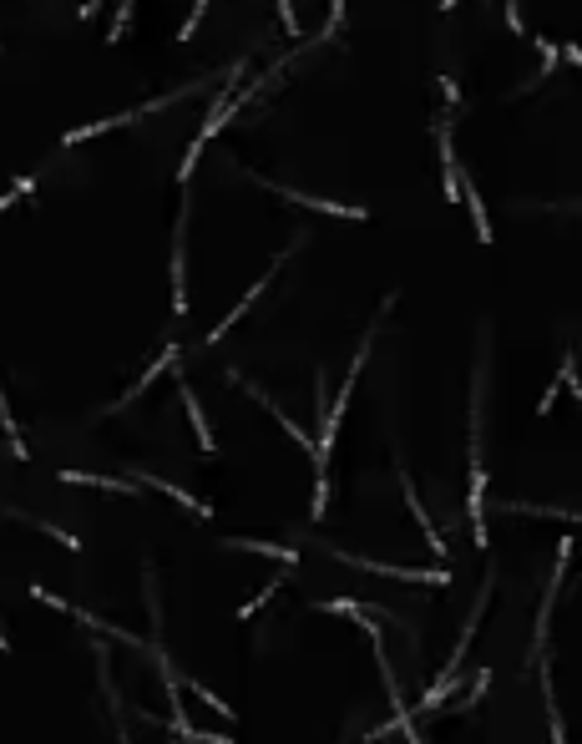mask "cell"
Here are the masks:
<instances>
[{
    "instance_id": "4fadbf2b",
    "label": "cell",
    "mask_w": 582,
    "mask_h": 744,
    "mask_svg": "<svg viewBox=\"0 0 582 744\" xmlns=\"http://www.w3.org/2000/svg\"><path fill=\"white\" fill-rule=\"evenodd\" d=\"M542 704H547V729H552V744H567V729H562V714H557V699H552V674H547V658H542Z\"/></svg>"
},
{
    "instance_id": "6da1fadb",
    "label": "cell",
    "mask_w": 582,
    "mask_h": 744,
    "mask_svg": "<svg viewBox=\"0 0 582 744\" xmlns=\"http://www.w3.org/2000/svg\"><path fill=\"white\" fill-rule=\"evenodd\" d=\"M340 562H350V567H365V572H385V577H400V583H431V588H441V583H451V572L446 567H436V572H421V567H395V562H370V557H355V552H335Z\"/></svg>"
},
{
    "instance_id": "30bf717a",
    "label": "cell",
    "mask_w": 582,
    "mask_h": 744,
    "mask_svg": "<svg viewBox=\"0 0 582 744\" xmlns=\"http://www.w3.org/2000/svg\"><path fill=\"white\" fill-rule=\"evenodd\" d=\"M228 547H233V552H259V557H279L284 567H299V552H294V547H279V542H254V537H233Z\"/></svg>"
},
{
    "instance_id": "3957f363",
    "label": "cell",
    "mask_w": 582,
    "mask_h": 744,
    "mask_svg": "<svg viewBox=\"0 0 582 744\" xmlns=\"http://www.w3.org/2000/svg\"><path fill=\"white\" fill-rule=\"evenodd\" d=\"M269 193H279L284 203H294V208H309V213H324V218H370V208H345V203H329V198H309V193H299V188H279V183H264Z\"/></svg>"
},
{
    "instance_id": "8fae6325",
    "label": "cell",
    "mask_w": 582,
    "mask_h": 744,
    "mask_svg": "<svg viewBox=\"0 0 582 744\" xmlns=\"http://www.w3.org/2000/svg\"><path fill=\"white\" fill-rule=\"evenodd\" d=\"M0 517H16V522H26V527H36V532H46V537H56V542H61L66 552H76V547H81V542H76L71 532H61L56 522H41V517H31V512H16V507H0Z\"/></svg>"
},
{
    "instance_id": "7402d4cb",
    "label": "cell",
    "mask_w": 582,
    "mask_h": 744,
    "mask_svg": "<svg viewBox=\"0 0 582 744\" xmlns=\"http://www.w3.org/2000/svg\"><path fill=\"white\" fill-rule=\"evenodd\" d=\"M502 11H507V26H512V31L522 36V31H527V26H522V0H507V6H502Z\"/></svg>"
},
{
    "instance_id": "ac0fdd59",
    "label": "cell",
    "mask_w": 582,
    "mask_h": 744,
    "mask_svg": "<svg viewBox=\"0 0 582 744\" xmlns=\"http://www.w3.org/2000/svg\"><path fill=\"white\" fill-rule=\"evenodd\" d=\"M31 188H36V173H31V178H21L16 188H6V193H0V213H6V208H16V203H21Z\"/></svg>"
},
{
    "instance_id": "2e32d148",
    "label": "cell",
    "mask_w": 582,
    "mask_h": 744,
    "mask_svg": "<svg viewBox=\"0 0 582 744\" xmlns=\"http://www.w3.org/2000/svg\"><path fill=\"white\" fill-rule=\"evenodd\" d=\"M61 481L71 486H102V491H132L137 481H117V476H92V471H61Z\"/></svg>"
},
{
    "instance_id": "cb8c5ba5",
    "label": "cell",
    "mask_w": 582,
    "mask_h": 744,
    "mask_svg": "<svg viewBox=\"0 0 582 744\" xmlns=\"http://www.w3.org/2000/svg\"><path fill=\"white\" fill-rule=\"evenodd\" d=\"M0 648H11V638H6V633H0Z\"/></svg>"
},
{
    "instance_id": "277c9868",
    "label": "cell",
    "mask_w": 582,
    "mask_h": 744,
    "mask_svg": "<svg viewBox=\"0 0 582 744\" xmlns=\"http://www.w3.org/2000/svg\"><path fill=\"white\" fill-rule=\"evenodd\" d=\"M294 248H299V243H289V248H279V259H274V269H269V274H264V279H259V284H254V289H248V294H243V299H238V309H233V314H228V319H223V324H213V329H208V345H218V340H223V335H228V329H233V324H238V319H243V314H248V304H254V299H259V294H264V289H269V279H274V274H279V264H284V259H289V254H294Z\"/></svg>"
},
{
    "instance_id": "8992f818",
    "label": "cell",
    "mask_w": 582,
    "mask_h": 744,
    "mask_svg": "<svg viewBox=\"0 0 582 744\" xmlns=\"http://www.w3.org/2000/svg\"><path fill=\"white\" fill-rule=\"evenodd\" d=\"M400 491H405V507H410V517H415V527L426 532V542H431V552L436 557H446V542H441V532L431 527V517H426V507H421V496H415V486H410V476L400 471Z\"/></svg>"
},
{
    "instance_id": "44dd1931",
    "label": "cell",
    "mask_w": 582,
    "mask_h": 744,
    "mask_svg": "<svg viewBox=\"0 0 582 744\" xmlns=\"http://www.w3.org/2000/svg\"><path fill=\"white\" fill-rule=\"evenodd\" d=\"M279 21H284V31H289V36H299V16H294V0H279Z\"/></svg>"
},
{
    "instance_id": "ba28073f",
    "label": "cell",
    "mask_w": 582,
    "mask_h": 744,
    "mask_svg": "<svg viewBox=\"0 0 582 744\" xmlns=\"http://www.w3.org/2000/svg\"><path fill=\"white\" fill-rule=\"evenodd\" d=\"M178 390H183V405H188V421H193V431H198V446L213 456V451H218V436L208 431V416H203V405H198L193 385H188V380H178Z\"/></svg>"
},
{
    "instance_id": "7c38bea8",
    "label": "cell",
    "mask_w": 582,
    "mask_h": 744,
    "mask_svg": "<svg viewBox=\"0 0 582 744\" xmlns=\"http://www.w3.org/2000/svg\"><path fill=\"white\" fill-rule=\"evenodd\" d=\"M461 198H466V208H471V218H476V238L481 243H491V218H486V203H481V193L471 188V178L461 173Z\"/></svg>"
},
{
    "instance_id": "52a82bcc",
    "label": "cell",
    "mask_w": 582,
    "mask_h": 744,
    "mask_svg": "<svg viewBox=\"0 0 582 744\" xmlns=\"http://www.w3.org/2000/svg\"><path fill=\"white\" fill-rule=\"evenodd\" d=\"M436 142H441V173H446V198L461 203V162H456V147H451V127L441 122L436 127Z\"/></svg>"
},
{
    "instance_id": "7a4b0ae2",
    "label": "cell",
    "mask_w": 582,
    "mask_h": 744,
    "mask_svg": "<svg viewBox=\"0 0 582 744\" xmlns=\"http://www.w3.org/2000/svg\"><path fill=\"white\" fill-rule=\"evenodd\" d=\"M188 208H178V233H173V314H188Z\"/></svg>"
},
{
    "instance_id": "5b68a950",
    "label": "cell",
    "mask_w": 582,
    "mask_h": 744,
    "mask_svg": "<svg viewBox=\"0 0 582 744\" xmlns=\"http://www.w3.org/2000/svg\"><path fill=\"white\" fill-rule=\"evenodd\" d=\"M132 481H142V486H152V491H162V496H173L178 507H188V512H193V517H203V522L213 517V512H208V507L198 502V496H188L183 486H173V481H162V476H152V471H132Z\"/></svg>"
},
{
    "instance_id": "9a60e30c",
    "label": "cell",
    "mask_w": 582,
    "mask_h": 744,
    "mask_svg": "<svg viewBox=\"0 0 582 744\" xmlns=\"http://www.w3.org/2000/svg\"><path fill=\"white\" fill-rule=\"evenodd\" d=\"M502 512H517V517H552V522H582V512H567V507H527V502H502Z\"/></svg>"
},
{
    "instance_id": "603a6c76",
    "label": "cell",
    "mask_w": 582,
    "mask_h": 744,
    "mask_svg": "<svg viewBox=\"0 0 582 744\" xmlns=\"http://www.w3.org/2000/svg\"><path fill=\"white\" fill-rule=\"evenodd\" d=\"M441 97H446V107H456L461 102V87H456V81H441Z\"/></svg>"
},
{
    "instance_id": "5bb4252c",
    "label": "cell",
    "mask_w": 582,
    "mask_h": 744,
    "mask_svg": "<svg viewBox=\"0 0 582 744\" xmlns=\"http://www.w3.org/2000/svg\"><path fill=\"white\" fill-rule=\"evenodd\" d=\"M0 431H6V446L16 451V461H26V456H31V451H26V441H21V426H16V416H11L6 390H0Z\"/></svg>"
},
{
    "instance_id": "e0dca14e",
    "label": "cell",
    "mask_w": 582,
    "mask_h": 744,
    "mask_svg": "<svg viewBox=\"0 0 582 744\" xmlns=\"http://www.w3.org/2000/svg\"><path fill=\"white\" fill-rule=\"evenodd\" d=\"M284 577H289V572H279V577H274V583H269V588H264L259 598H248V603L238 608V618H243V623H248V618H254V613H259V608H264V603H269V598H274V593L284 588Z\"/></svg>"
},
{
    "instance_id": "9c48e42d",
    "label": "cell",
    "mask_w": 582,
    "mask_h": 744,
    "mask_svg": "<svg viewBox=\"0 0 582 744\" xmlns=\"http://www.w3.org/2000/svg\"><path fill=\"white\" fill-rule=\"evenodd\" d=\"M173 365H178V345H168V350H162V355H157V365H152V370H142V375H137V385H132V390H127V395H122L112 410H122L127 400H137V395H142V390H147V385H152L162 370H173Z\"/></svg>"
},
{
    "instance_id": "d6986e66",
    "label": "cell",
    "mask_w": 582,
    "mask_h": 744,
    "mask_svg": "<svg viewBox=\"0 0 582 744\" xmlns=\"http://www.w3.org/2000/svg\"><path fill=\"white\" fill-rule=\"evenodd\" d=\"M132 6H137V0H122V6H117V21H112V31H107V41L117 46L122 41V31L132 26Z\"/></svg>"
},
{
    "instance_id": "ffe728a7",
    "label": "cell",
    "mask_w": 582,
    "mask_h": 744,
    "mask_svg": "<svg viewBox=\"0 0 582 744\" xmlns=\"http://www.w3.org/2000/svg\"><path fill=\"white\" fill-rule=\"evenodd\" d=\"M208 16V0H193V11H188V21H183V31H178V41H193V31H198V21Z\"/></svg>"
}]
</instances>
